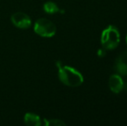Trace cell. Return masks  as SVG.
<instances>
[{"instance_id":"obj_1","label":"cell","mask_w":127,"mask_h":126,"mask_svg":"<svg viewBox=\"0 0 127 126\" xmlns=\"http://www.w3.org/2000/svg\"><path fill=\"white\" fill-rule=\"evenodd\" d=\"M56 66L58 67L59 79L64 85L70 87H77L81 86L84 81V78L78 70L69 66L62 65L59 61L56 62Z\"/></svg>"},{"instance_id":"obj_2","label":"cell","mask_w":127,"mask_h":126,"mask_svg":"<svg viewBox=\"0 0 127 126\" xmlns=\"http://www.w3.org/2000/svg\"><path fill=\"white\" fill-rule=\"evenodd\" d=\"M101 44L103 48L107 50H112L119 46L120 42V34L115 26L109 25L102 32Z\"/></svg>"},{"instance_id":"obj_3","label":"cell","mask_w":127,"mask_h":126,"mask_svg":"<svg viewBox=\"0 0 127 126\" xmlns=\"http://www.w3.org/2000/svg\"><path fill=\"white\" fill-rule=\"evenodd\" d=\"M34 31L42 37L50 38L56 33V26L51 20L47 18H40L35 21Z\"/></svg>"},{"instance_id":"obj_4","label":"cell","mask_w":127,"mask_h":126,"mask_svg":"<svg viewBox=\"0 0 127 126\" xmlns=\"http://www.w3.org/2000/svg\"><path fill=\"white\" fill-rule=\"evenodd\" d=\"M11 23L14 26L21 29H25L31 25V19L24 12H16L10 17Z\"/></svg>"},{"instance_id":"obj_5","label":"cell","mask_w":127,"mask_h":126,"mask_svg":"<svg viewBox=\"0 0 127 126\" xmlns=\"http://www.w3.org/2000/svg\"><path fill=\"white\" fill-rule=\"evenodd\" d=\"M109 87L114 93H119L124 88V80L119 74H112L108 81Z\"/></svg>"},{"instance_id":"obj_6","label":"cell","mask_w":127,"mask_h":126,"mask_svg":"<svg viewBox=\"0 0 127 126\" xmlns=\"http://www.w3.org/2000/svg\"><path fill=\"white\" fill-rule=\"evenodd\" d=\"M115 69L119 75H127V51L123 52L117 58Z\"/></svg>"},{"instance_id":"obj_7","label":"cell","mask_w":127,"mask_h":126,"mask_svg":"<svg viewBox=\"0 0 127 126\" xmlns=\"http://www.w3.org/2000/svg\"><path fill=\"white\" fill-rule=\"evenodd\" d=\"M24 124L28 126H40L42 125V121L38 115L31 112H28L24 115Z\"/></svg>"},{"instance_id":"obj_8","label":"cell","mask_w":127,"mask_h":126,"mask_svg":"<svg viewBox=\"0 0 127 126\" xmlns=\"http://www.w3.org/2000/svg\"><path fill=\"white\" fill-rule=\"evenodd\" d=\"M43 10L47 14H55L60 11L58 5L52 1H48L43 4Z\"/></svg>"},{"instance_id":"obj_9","label":"cell","mask_w":127,"mask_h":126,"mask_svg":"<svg viewBox=\"0 0 127 126\" xmlns=\"http://www.w3.org/2000/svg\"><path fill=\"white\" fill-rule=\"evenodd\" d=\"M44 122H45L46 126H63V125H66V124L60 119H50V120L44 119Z\"/></svg>"},{"instance_id":"obj_10","label":"cell","mask_w":127,"mask_h":126,"mask_svg":"<svg viewBox=\"0 0 127 126\" xmlns=\"http://www.w3.org/2000/svg\"><path fill=\"white\" fill-rule=\"evenodd\" d=\"M126 44H127V35H126Z\"/></svg>"}]
</instances>
